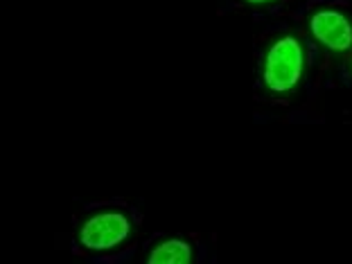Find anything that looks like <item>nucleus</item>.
Listing matches in <instances>:
<instances>
[{
  "instance_id": "1",
  "label": "nucleus",
  "mask_w": 352,
  "mask_h": 264,
  "mask_svg": "<svg viewBox=\"0 0 352 264\" xmlns=\"http://www.w3.org/2000/svg\"><path fill=\"white\" fill-rule=\"evenodd\" d=\"M140 219L124 204H102L88 208L75 221L73 244L79 255L95 262H111L135 244Z\"/></svg>"
},
{
  "instance_id": "2",
  "label": "nucleus",
  "mask_w": 352,
  "mask_h": 264,
  "mask_svg": "<svg viewBox=\"0 0 352 264\" xmlns=\"http://www.w3.org/2000/svg\"><path fill=\"white\" fill-rule=\"evenodd\" d=\"M307 68L309 52L305 41L298 34H294V32L278 34L264 45L258 59L260 88L269 98H292L302 86V82H305Z\"/></svg>"
},
{
  "instance_id": "3",
  "label": "nucleus",
  "mask_w": 352,
  "mask_h": 264,
  "mask_svg": "<svg viewBox=\"0 0 352 264\" xmlns=\"http://www.w3.org/2000/svg\"><path fill=\"white\" fill-rule=\"evenodd\" d=\"M307 34L332 57L352 54V14L339 7H316L307 14Z\"/></svg>"
},
{
  "instance_id": "4",
  "label": "nucleus",
  "mask_w": 352,
  "mask_h": 264,
  "mask_svg": "<svg viewBox=\"0 0 352 264\" xmlns=\"http://www.w3.org/2000/svg\"><path fill=\"white\" fill-rule=\"evenodd\" d=\"M197 244L186 235H161L147 244L142 262L147 264H192L199 260Z\"/></svg>"
},
{
  "instance_id": "5",
  "label": "nucleus",
  "mask_w": 352,
  "mask_h": 264,
  "mask_svg": "<svg viewBox=\"0 0 352 264\" xmlns=\"http://www.w3.org/2000/svg\"><path fill=\"white\" fill-rule=\"evenodd\" d=\"M244 7H251V10H269V7H276L283 0H239Z\"/></svg>"
},
{
  "instance_id": "6",
  "label": "nucleus",
  "mask_w": 352,
  "mask_h": 264,
  "mask_svg": "<svg viewBox=\"0 0 352 264\" xmlns=\"http://www.w3.org/2000/svg\"><path fill=\"white\" fill-rule=\"evenodd\" d=\"M350 73H352V59H350Z\"/></svg>"
}]
</instances>
